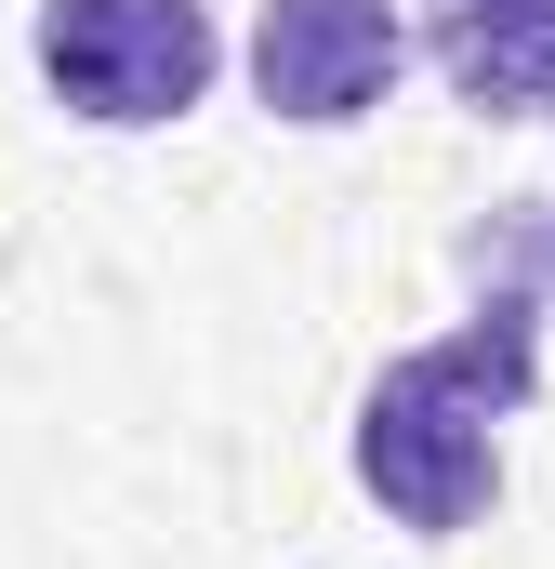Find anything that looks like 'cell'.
<instances>
[{
	"label": "cell",
	"mask_w": 555,
	"mask_h": 569,
	"mask_svg": "<svg viewBox=\"0 0 555 569\" xmlns=\"http://www.w3.org/2000/svg\"><path fill=\"white\" fill-rule=\"evenodd\" d=\"M529 385V318L503 305V331H463V345H423L411 371L371 385L357 411V477L411 517V530H463L490 490H503V450H490V411Z\"/></svg>",
	"instance_id": "obj_1"
},
{
	"label": "cell",
	"mask_w": 555,
	"mask_h": 569,
	"mask_svg": "<svg viewBox=\"0 0 555 569\" xmlns=\"http://www.w3.org/2000/svg\"><path fill=\"white\" fill-rule=\"evenodd\" d=\"M40 80L93 133H159L212 93V0H40Z\"/></svg>",
	"instance_id": "obj_2"
},
{
	"label": "cell",
	"mask_w": 555,
	"mask_h": 569,
	"mask_svg": "<svg viewBox=\"0 0 555 569\" xmlns=\"http://www.w3.org/2000/svg\"><path fill=\"white\" fill-rule=\"evenodd\" d=\"M397 0H265L252 13V93H265L291 133H344L397 93Z\"/></svg>",
	"instance_id": "obj_3"
},
{
	"label": "cell",
	"mask_w": 555,
	"mask_h": 569,
	"mask_svg": "<svg viewBox=\"0 0 555 569\" xmlns=\"http://www.w3.org/2000/svg\"><path fill=\"white\" fill-rule=\"evenodd\" d=\"M423 40L476 120H555V0H423Z\"/></svg>",
	"instance_id": "obj_4"
}]
</instances>
